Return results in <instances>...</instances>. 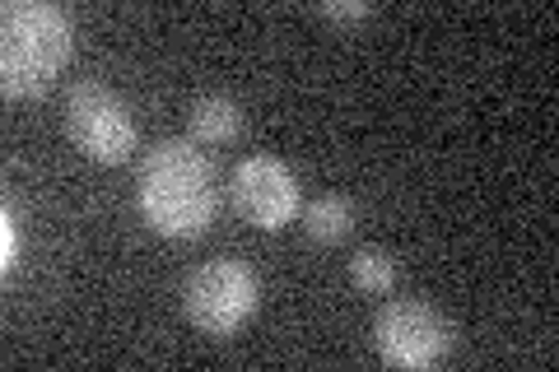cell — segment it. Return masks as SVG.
Here are the masks:
<instances>
[{
	"label": "cell",
	"instance_id": "obj_1",
	"mask_svg": "<svg viewBox=\"0 0 559 372\" xmlns=\"http://www.w3.org/2000/svg\"><path fill=\"white\" fill-rule=\"evenodd\" d=\"M135 209L159 238H201L219 209V177L197 140H159L135 168Z\"/></svg>",
	"mask_w": 559,
	"mask_h": 372
},
{
	"label": "cell",
	"instance_id": "obj_2",
	"mask_svg": "<svg viewBox=\"0 0 559 372\" xmlns=\"http://www.w3.org/2000/svg\"><path fill=\"white\" fill-rule=\"evenodd\" d=\"M75 57V20L51 0H5L0 10V84L10 98H38Z\"/></svg>",
	"mask_w": 559,
	"mask_h": 372
},
{
	"label": "cell",
	"instance_id": "obj_3",
	"mask_svg": "<svg viewBox=\"0 0 559 372\" xmlns=\"http://www.w3.org/2000/svg\"><path fill=\"white\" fill-rule=\"evenodd\" d=\"M257 303H261V279H257L252 265L238 261V256L201 261L182 285L187 322L205 335H215V340H229L238 326H248Z\"/></svg>",
	"mask_w": 559,
	"mask_h": 372
},
{
	"label": "cell",
	"instance_id": "obj_4",
	"mask_svg": "<svg viewBox=\"0 0 559 372\" xmlns=\"http://www.w3.org/2000/svg\"><path fill=\"white\" fill-rule=\"evenodd\" d=\"M66 131L94 164H127L140 149V127L131 103L98 80H80L66 94Z\"/></svg>",
	"mask_w": 559,
	"mask_h": 372
},
{
	"label": "cell",
	"instance_id": "obj_5",
	"mask_svg": "<svg viewBox=\"0 0 559 372\" xmlns=\"http://www.w3.org/2000/svg\"><path fill=\"white\" fill-rule=\"evenodd\" d=\"M452 322L425 298H392L373 316V349L388 368H439L452 353Z\"/></svg>",
	"mask_w": 559,
	"mask_h": 372
},
{
	"label": "cell",
	"instance_id": "obj_6",
	"mask_svg": "<svg viewBox=\"0 0 559 372\" xmlns=\"http://www.w3.org/2000/svg\"><path fill=\"white\" fill-rule=\"evenodd\" d=\"M229 191H234V205L238 215L257 224L261 233H280L299 219L304 196H299V177H294L289 164H280L271 154H252L242 158L229 177Z\"/></svg>",
	"mask_w": 559,
	"mask_h": 372
},
{
	"label": "cell",
	"instance_id": "obj_7",
	"mask_svg": "<svg viewBox=\"0 0 559 372\" xmlns=\"http://www.w3.org/2000/svg\"><path fill=\"white\" fill-rule=\"evenodd\" d=\"M187 131L197 145H234L242 135V108L229 94H201L187 112Z\"/></svg>",
	"mask_w": 559,
	"mask_h": 372
},
{
	"label": "cell",
	"instance_id": "obj_8",
	"mask_svg": "<svg viewBox=\"0 0 559 372\" xmlns=\"http://www.w3.org/2000/svg\"><path fill=\"white\" fill-rule=\"evenodd\" d=\"M304 228L312 242H345L355 228V205L345 196H318L304 209Z\"/></svg>",
	"mask_w": 559,
	"mask_h": 372
},
{
	"label": "cell",
	"instance_id": "obj_9",
	"mask_svg": "<svg viewBox=\"0 0 559 372\" xmlns=\"http://www.w3.org/2000/svg\"><path fill=\"white\" fill-rule=\"evenodd\" d=\"M349 279H355L364 293H392L401 279V265L392 252H382V247H359V252L349 256Z\"/></svg>",
	"mask_w": 559,
	"mask_h": 372
},
{
	"label": "cell",
	"instance_id": "obj_10",
	"mask_svg": "<svg viewBox=\"0 0 559 372\" xmlns=\"http://www.w3.org/2000/svg\"><path fill=\"white\" fill-rule=\"evenodd\" d=\"M14 261H20V219H14V209L5 205L0 209V271H14Z\"/></svg>",
	"mask_w": 559,
	"mask_h": 372
},
{
	"label": "cell",
	"instance_id": "obj_11",
	"mask_svg": "<svg viewBox=\"0 0 559 372\" xmlns=\"http://www.w3.org/2000/svg\"><path fill=\"white\" fill-rule=\"evenodd\" d=\"M322 20H336V24H359V20H369L373 5L369 0H326V5H318Z\"/></svg>",
	"mask_w": 559,
	"mask_h": 372
}]
</instances>
